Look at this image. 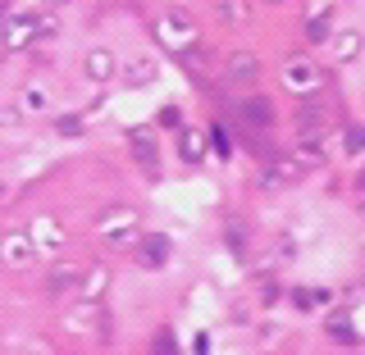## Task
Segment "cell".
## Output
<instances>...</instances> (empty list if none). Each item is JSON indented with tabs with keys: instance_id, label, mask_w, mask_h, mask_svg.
Here are the masks:
<instances>
[{
	"instance_id": "cell-18",
	"label": "cell",
	"mask_w": 365,
	"mask_h": 355,
	"mask_svg": "<svg viewBox=\"0 0 365 355\" xmlns=\"http://www.w3.org/2000/svg\"><path fill=\"white\" fill-rule=\"evenodd\" d=\"M133 155H137V164H142L146 174H155V169H160V151H155V137H146V132H133Z\"/></svg>"
},
{
	"instance_id": "cell-22",
	"label": "cell",
	"mask_w": 365,
	"mask_h": 355,
	"mask_svg": "<svg viewBox=\"0 0 365 355\" xmlns=\"http://www.w3.org/2000/svg\"><path fill=\"white\" fill-rule=\"evenodd\" d=\"M106 282H110V269H96V265H91V269L83 273V296H87V301H101Z\"/></svg>"
},
{
	"instance_id": "cell-1",
	"label": "cell",
	"mask_w": 365,
	"mask_h": 355,
	"mask_svg": "<svg viewBox=\"0 0 365 355\" xmlns=\"http://www.w3.org/2000/svg\"><path fill=\"white\" fill-rule=\"evenodd\" d=\"M96 237L110 250H128V246H137V237H142V223H137V214L128 205H114V210H106L96 219Z\"/></svg>"
},
{
	"instance_id": "cell-25",
	"label": "cell",
	"mask_w": 365,
	"mask_h": 355,
	"mask_svg": "<svg viewBox=\"0 0 365 355\" xmlns=\"http://www.w3.org/2000/svg\"><path fill=\"white\" fill-rule=\"evenodd\" d=\"M46 105H51V96H46L41 87H28V91H23V100H19V110H23V114H41Z\"/></svg>"
},
{
	"instance_id": "cell-4",
	"label": "cell",
	"mask_w": 365,
	"mask_h": 355,
	"mask_svg": "<svg viewBox=\"0 0 365 355\" xmlns=\"http://www.w3.org/2000/svg\"><path fill=\"white\" fill-rule=\"evenodd\" d=\"M64 328H68L73 337L106 341V337H110V314H106V305H101V301H87V296H83V301H78L73 310L64 314Z\"/></svg>"
},
{
	"instance_id": "cell-3",
	"label": "cell",
	"mask_w": 365,
	"mask_h": 355,
	"mask_svg": "<svg viewBox=\"0 0 365 355\" xmlns=\"http://www.w3.org/2000/svg\"><path fill=\"white\" fill-rule=\"evenodd\" d=\"M155 41L165 46L169 55L187 51V46H197V23H192L187 9H165V14L155 18Z\"/></svg>"
},
{
	"instance_id": "cell-6",
	"label": "cell",
	"mask_w": 365,
	"mask_h": 355,
	"mask_svg": "<svg viewBox=\"0 0 365 355\" xmlns=\"http://www.w3.org/2000/svg\"><path fill=\"white\" fill-rule=\"evenodd\" d=\"M0 260H5L9 269L37 265V246H32V233H28V228H23V233H5V237H0Z\"/></svg>"
},
{
	"instance_id": "cell-17",
	"label": "cell",
	"mask_w": 365,
	"mask_h": 355,
	"mask_svg": "<svg viewBox=\"0 0 365 355\" xmlns=\"http://www.w3.org/2000/svg\"><path fill=\"white\" fill-rule=\"evenodd\" d=\"M242 119L251 123V128H269V123H274V105L265 96H247L242 100Z\"/></svg>"
},
{
	"instance_id": "cell-5",
	"label": "cell",
	"mask_w": 365,
	"mask_h": 355,
	"mask_svg": "<svg viewBox=\"0 0 365 355\" xmlns=\"http://www.w3.org/2000/svg\"><path fill=\"white\" fill-rule=\"evenodd\" d=\"M283 87H288V96H302V100H311L324 91V68H319L315 60H306V55H297V60L283 64Z\"/></svg>"
},
{
	"instance_id": "cell-31",
	"label": "cell",
	"mask_w": 365,
	"mask_h": 355,
	"mask_svg": "<svg viewBox=\"0 0 365 355\" xmlns=\"http://www.w3.org/2000/svg\"><path fill=\"white\" fill-rule=\"evenodd\" d=\"M269 5H283V0H269Z\"/></svg>"
},
{
	"instance_id": "cell-28",
	"label": "cell",
	"mask_w": 365,
	"mask_h": 355,
	"mask_svg": "<svg viewBox=\"0 0 365 355\" xmlns=\"http://www.w3.org/2000/svg\"><path fill=\"white\" fill-rule=\"evenodd\" d=\"M347 151L351 155H365V128H361V123H351V128H347Z\"/></svg>"
},
{
	"instance_id": "cell-30",
	"label": "cell",
	"mask_w": 365,
	"mask_h": 355,
	"mask_svg": "<svg viewBox=\"0 0 365 355\" xmlns=\"http://www.w3.org/2000/svg\"><path fill=\"white\" fill-rule=\"evenodd\" d=\"M160 123H165V128H178V110H160Z\"/></svg>"
},
{
	"instance_id": "cell-8",
	"label": "cell",
	"mask_w": 365,
	"mask_h": 355,
	"mask_svg": "<svg viewBox=\"0 0 365 355\" xmlns=\"http://www.w3.org/2000/svg\"><path fill=\"white\" fill-rule=\"evenodd\" d=\"M302 178V169L292 164V159H265V169H260V187L265 191H283V187H292V182Z\"/></svg>"
},
{
	"instance_id": "cell-9",
	"label": "cell",
	"mask_w": 365,
	"mask_h": 355,
	"mask_svg": "<svg viewBox=\"0 0 365 355\" xmlns=\"http://www.w3.org/2000/svg\"><path fill=\"white\" fill-rule=\"evenodd\" d=\"M228 83L233 87H256L260 83V60L251 51H233L228 55Z\"/></svg>"
},
{
	"instance_id": "cell-12",
	"label": "cell",
	"mask_w": 365,
	"mask_h": 355,
	"mask_svg": "<svg viewBox=\"0 0 365 355\" xmlns=\"http://www.w3.org/2000/svg\"><path fill=\"white\" fill-rule=\"evenodd\" d=\"M137 260H142V269H165L169 265V242L160 233H142L137 237Z\"/></svg>"
},
{
	"instance_id": "cell-10",
	"label": "cell",
	"mask_w": 365,
	"mask_h": 355,
	"mask_svg": "<svg viewBox=\"0 0 365 355\" xmlns=\"http://www.w3.org/2000/svg\"><path fill=\"white\" fill-rule=\"evenodd\" d=\"M178 159L182 164H205L210 159V137L201 128H182L178 132Z\"/></svg>"
},
{
	"instance_id": "cell-32",
	"label": "cell",
	"mask_w": 365,
	"mask_h": 355,
	"mask_svg": "<svg viewBox=\"0 0 365 355\" xmlns=\"http://www.w3.org/2000/svg\"><path fill=\"white\" fill-rule=\"evenodd\" d=\"M0 9H5V0H0Z\"/></svg>"
},
{
	"instance_id": "cell-23",
	"label": "cell",
	"mask_w": 365,
	"mask_h": 355,
	"mask_svg": "<svg viewBox=\"0 0 365 355\" xmlns=\"http://www.w3.org/2000/svg\"><path fill=\"white\" fill-rule=\"evenodd\" d=\"M292 305H297V310H315V305H329V292H311V287H297L292 292Z\"/></svg>"
},
{
	"instance_id": "cell-29",
	"label": "cell",
	"mask_w": 365,
	"mask_h": 355,
	"mask_svg": "<svg viewBox=\"0 0 365 355\" xmlns=\"http://www.w3.org/2000/svg\"><path fill=\"white\" fill-rule=\"evenodd\" d=\"M155 351H178V341H174V333H160V337H155Z\"/></svg>"
},
{
	"instance_id": "cell-27",
	"label": "cell",
	"mask_w": 365,
	"mask_h": 355,
	"mask_svg": "<svg viewBox=\"0 0 365 355\" xmlns=\"http://www.w3.org/2000/svg\"><path fill=\"white\" fill-rule=\"evenodd\" d=\"M205 137H210V146H215V151H220V159H228V151H233V142H228V132L220 128V123H215V128L205 132Z\"/></svg>"
},
{
	"instance_id": "cell-13",
	"label": "cell",
	"mask_w": 365,
	"mask_h": 355,
	"mask_svg": "<svg viewBox=\"0 0 365 355\" xmlns=\"http://www.w3.org/2000/svg\"><path fill=\"white\" fill-rule=\"evenodd\" d=\"M83 265H55L51 273H46V282H51L55 296H68V292H83Z\"/></svg>"
},
{
	"instance_id": "cell-24",
	"label": "cell",
	"mask_w": 365,
	"mask_h": 355,
	"mask_svg": "<svg viewBox=\"0 0 365 355\" xmlns=\"http://www.w3.org/2000/svg\"><path fill=\"white\" fill-rule=\"evenodd\" d=\"M329 337H334V341H342V346H356V328H351L342 314H334V319H329Z\"/></svg>"
},
{
	"instance_id": "cell-2",
	"label": "cell",
	"mask_w": 365,
	"mask_h": 355,
	"mask_svg": "<svg viewBox=\"0 0 365 355\" xmlns=\"http://www.w3.org/2000/svg\"><path fill=\"white\" fill-rule=\"evenodd\" d=\"M55 28L51 14H5V23H0V46L5 51H28L37 37H46V32Z\"/></svg>"
},
{
	"instance_id": "cell-20",
	"label": "cell",
	"mask_w": 365,
	"mask_h": 355,
	"mask_svg": "<svg viewBox=\"0 0 365 355\" xmlns=\"http://www.w3.org/2000/svg\"><path fill=\"white\" fill-rule=\"evenodd\" d=\"M123 78H128V87H146V83H155V60L137 55V60L123 68Z\"/></svg>"
},
{
	"instance_id": "cell-19",
	"label": "cell",
	"mask_w": 365,
	"mask_h": 355,
	"mask_svg": "<svg viewBox=\"0 0 365 355\" xmlns=\"http://www.w3.org/2000/svg\"><path fill=\"white\" fill-rule=\"evenodd\" d=\"M324 123H329V114L311 105V110H297L292 128H297V137H319V132H324Z\"/></svg>"
},
{
	"instance_id": "cell-21",
	"label": "cell",
	"mask_w": 365,
	"mask_h": 355,
	"mask_svg": "<svg viewBox=\"0 0 365 355\" xmlns=\"http://www.w3.org/2000/svg\"><path fill=\"white\" fill-rule=\"evenodd\" d=\"M329 32H334V14H329V9H315V14L306 18V37H311V41H329Z\"/></svg>"
},
{
	"instance_id": "cell-14",
	"label": "cell",
	"mask_w": 365,
	"mask_h": 355,
	"mask_svg": "<svg viewBox=\"0 0 365 355\" xmlns=\"http://www.w3.org/2000/svg\"><path fill=\"white\" fill-rule=\"evenodd\" d=\"M324 159H329V146H324V137H302V146L292 151V164L302 169V174H306V169H319Z\"/></svg>"
},
{
	"instance_id": "cell-26",
	"label": "cell",
	"mask_w": 365,
	"mask_h": 355,
	"mask_svg": "<svg viewBox=\"0 0 365 355\" xmlns=\"http://www.w3.org/2000/svg\"><path fill=\"white\" fill-rule=\"evenodd\" d=\"M55 132L60 137H83V114H60V119H55Z\"/></svg>"
},
{
	"instance_id": "cell-11",
	"label": "cell",
	"mask_w": 365,
	"mask_h": 355,
	"mask_svg": "<svg viewBox=\"0 0 365 355\" xmlns=\"http://www.w3.org/2000/svg\"><path fill=\"white\" fill-rule=\"evenodd\" d=\"M361 46H365V37L361 32H338L334 41H329V64H338V68H347V64H356L361 60Z\"/></svg>"
},
{
	"instance_id": "cell-16",
	"label": "cell",
	"mask_w": 365,
	"mask_h": 355,
	"mask_svg": "<svg viewBox=\"0 0 365 355\" xmlns=\"http://www.w3.org/2000/svg\"><path fill=\"white\" fill-rule=\"evenodd\" d=\"M215 18H220L224 28H247V23H251V5H247V0H215Z\"/></svg>"
},
{
	"instance_id": "cell-15",
	"label": "cell",
	"mask_w": 365,
	"mask_h": 355,
	"mask_svg": "<svg viewBox=\"0 0 365 355\" xmlns=\"http://www.w3.org/2000/svg\"><path fill=\"white\" fill-rule=\"evenodd\" d=\"M83 68H87V78H91V83H110V78L119 73V60H114L106 46H96V51H87Z\"/></svg>"
},
{
	"instance_id": "cell-7",
	"label": "cell",
	"mask_w": 365,
	"mask_h": 355,
	"mask_svg": "<svg viewBox=\"0 0 365 355\" xmlns=\"http://www.w3.org/2000/svg\"><path fill=\"white\" fill-rule=\"evenodd\" d=\"M32 233V246H37V255H55V250H60L64 242H68V233H64V223L55 219V214H41L37 223L28 228Z\"/></svg>"
}]
</instances>
